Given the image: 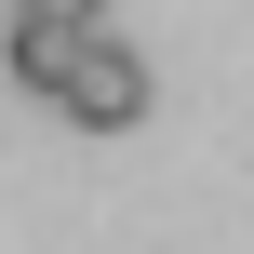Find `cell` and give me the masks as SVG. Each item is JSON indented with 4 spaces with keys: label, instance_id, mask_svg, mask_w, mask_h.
Instances as JSON below:
<instances>
[{
    "label": "cell",
    "instance_id": "6da1fadb",
    "mask_svg": "<svg viewBox=\"0 0 254 254\" xmlns=\"http://www.w3.org/2000/svg\"><path fill=\"white\" fill-rule=\"evenodd\" d=\"M147 94H161V80H147V54L94 27V40L67 54V94H54V107H67L80 134H134V121H147Z\"/></svg>",
    "mask_w": 254,
    "mask_h": 254
},
{
    "label": "cell",
    "instance_id": "7a4b0ae2",
    "mask_svg": "<svg viewBox=\"0 0 254 254\" xmlns=\"http://www.w3.org/2000/svg\"><path fill=\"white\" fill-rule=\"evenodd\" d=\"M94 27H54V13H13L0 27V67H13V94H67V54H80Z\"/></svg>",
    "mask_w": 254,
    "mask_h": 254
},
{
    "label": "cell",
    "instance_id": "3957f363",
    "mask_svg": "<svg viewBox=\"0 0 254 254\" xmlns=\"http://www.w3.org/2000/svg\"><path fill=\"white\" fill-rule=\"evenodd\" d=\"M13 13H54V27H107V0H13Z\"/></svg>",
    "mask_w": 254,
    "mask_h": 254
}]
</instances>
